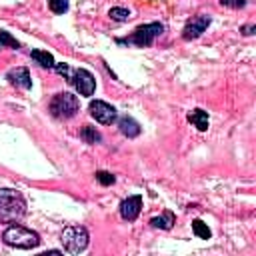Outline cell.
<instances>
[{
  "label": "cell",
  "mask_w": 256,
  "mask_h": 256,
  "mask_svg": "<svg viewBox=\"0 0 256 256\" xmlns=\"http://www.w3.org/2000/svg\"><path fill=\"white\" fill-rule=\"evenodd\" d=\"M26 214V200L18 190L0 188V222L12 224Z\"/></svg>",
  "instance_id": "cell-1"
},
{
  "label": "cell",
  "mask_w": 256,
  "mask_h": 256,
  "mask_svg": "<svg viewBox=\"0 0 256 256\" xmlns=\"http://www.w3.org/2000/svg\"><path fill=\"white\" fill-rule=\"evenodd\" d=\"M2 240L12 248H22V250H32L40 244V236L34 230H30L26 226H20V224L8 226L2 234Z\"/></svg>",
  "instance_id": "cell-2"
},
{
  "label": "cell",
  "mask_w": 256,
  "mask_h": 256,
  "mask_svg": "<svg viewBox=\"0 0 256 256\" xmlns=\"http://www.w3.org/2000/svg\"><path fill=\"white\" fill-rule=\"evenodd\" d=\"M60 242L66 252L80 254L88 246V230L84 226H66L60 234Z\"/></svg>",
  "instance_id": "cell-3"
},
{
  "label": "cell",
  "mask_w": 256,
  "mask_h": 256,
  "mask_svg": "<svg viewBox=\"0 0 256 256\" xmlns=\"http://www.w3.org/2000/svg\"><path fill=\"white\" fill-rule=\"evenodd\" d=\"M78 108H80V102H78V98H76L74 94H70V92H60V94H56V96L52 98V102H50V112H52V116L58 118V120H68V118L76 116Z\"/></svg>",
  "instance_id": "cell-4"
},
{
  "label": "cell",
  "mask_w": 256,
  "mask_h": 256,
  "mask_svg": "<svg viewBox=\"0 0 256 256\" xmlns=\"http://www.w3.org/2000/svg\"><path fill=\"white\" fill-rule=\"evenodd\" d=\"M162 32H164V26H162L160 22H150V24L138 26V28L134 30V34H132L126 42L136 44V46H140V48H146V46H150Z\"/></svg>",
  "instance_id": "cell-5"
},
{
  "label": "cell",
  "mask_w": 256,
  "mask_h": 256,
  "mask_svg": "<svg viewBox=\"0 0 256 256\" xmlns=\"http://www.w3.org/2000/svg\"><path fill=\"white\" fill-rule=\"evenodd\" d=\"M88 110H90V116H92L96 122L106 124V126L112 124V122H116V118H118L116 108L110 106V104L104 102V100H92L90 106H88Z\"/></svg>",
  "instance_id": "cell-6"
},
{
  "label": "cell",
  "mask_w": 256,
  "mask_h": 256,
  "mask_svg": "<svg viewBox=\"0 0 256 256\" xmlns=\"http://www.w3.org/2000/svg\"><path fill=\"white\" fill-rule=\"evenodd\" d=\"M210 22H212V18H210L208 14H198V16H194L192 20L186 22V26H184V30H182V38H184V40H196V38L202 36V32L210 26Z\"/></svg>",
  "instance_id": "cell-7"
},
{
  "label": "cell",
  "mask_w": 256,
  "mask_h": 256,
  "mask_svg": "<svg viewBox=\"0 0 256 256\" xmlns=\"http://www.w3.org/2000/svg\"><path fill=\"white\" fill-rule=\"evenodd\" d=\"M72 84L76 86V90H78L82 96H92L94 90H96V80H94V76H92L88 70H84V68H78V70L74 72Z\"/></svg>",
  "instance_id": "cell-8"
},
{
  "label": "cell",
  "mask_w": 256,
  "mask_h": 256,
  "mask_svg": "<svg viewBox=\"0 0 256 256\" xmlns=\"http://www.w3.org/2000/svg\"><path fill=\"white\" fill-rule=\"evenodd\" d=\"M140 208H142V196L140 194H134V196H128L120 202V216L128 222L136 220L138 214H140Z\"/></svg>",
  "instance_id": "cell-9"
},
{
  "label": "cell",
  "mask_w": 256,
  "mask_h": 256,
  "mask_svg": "<svg viewBox=\"0 0 256 256\" xmlns=\"http://www.w3.org/2000/svg\"><path fill=\"white\" fill-rule=\"evenodd\" d=\"M6 80L16 86V88H22V90H30L32 88V78H30V72L28 68L20 66V68H12L8 74H6Z\"/></svg>",
  "instance_id": "cell-10"
},
{
  "label": "cell",
  "mask_w": 256,
  "mask_h": 256,
  "mask_svg": "<svg viewBox=\"0 0 256 256\" xmlns=\"http://www.w3.org/2000/svg\"><path fill=\"white\" fill-rule=\"evenodd\" d=\"M118 128H120V132H122L124 136H128V138H136V136L140 134V124H138L134 118H130V116L120 118Z\"/></svg>",
  "instance_id": "cell-11"
},
{
  "label": "cell",
  "mask_w": 256,
  "mask_h": 256,
  "mask_svg": "<svg viewBox=\"0 0 256 256\" xmlns=\"http://www.w3.org/2000/svg\"><path fill=\"white\" fill-rule=\"evenodd\" d=\"M188 122H192L200 132H204V130H208V112L196 108V110L188 112Z\"/></svg>",
  "instance_id": "cell-12"
},
{
  "label": "cell",
  "mask_w": 256,
  "mask_h": 256,
  "mask_svg": "<svg viewBox=\"0 0 256 256\" xmlns=\"http://www.w3.org/2000/svg\"><path fill=\"white\" fill-rule=\"evenodd\" d=\"M174 222H176L174 214L166 210L164 214H160V216H154V218L150 220V226H154V228H160V230H170Z\"/></svg>",
  "instance_id": "cell-13"
},
{
  "label": "cell",
  "mask_w": 256,
  "mask_h": 256,
  "mask_svg": "<svg viewBox=\"0 0 256 256\" xmlns=\"http://www.w3.org/2000/svg\"><path fill=\"white\" fill-rule=\"evenodd\" d=\"M30 56H32V60H36V64H40V66H44V68H52V66H54V58H52V54L46 52V50H32Z\"/></svg>",
  "instance_id": "cell-14"
},
{
  "label": "cell",
  "mask_w": 256,
  "mask_h": 256,
  "mask_svg": "<svg viewBox=\"0 0 256 256\" xmlns=\"http://www.w3.org/2000/svg\"><path fill=\"white\" fill-rule=\"evenodd\" d=\"M80 138H82L86 144H98V142L102 140L100 132H98L94 126H84V128L80 130Z\"/></svg>",
  "instance_id": "cell-15"
},
{
  "label": "cell",
  "mask_w": 256,
  "mask_h": 256,
  "mask_svg": "<svg viewBox=\"0 0 256 256\" xmlns=\"http://www.w3.org/2000/svg\"><path fill=\"white\" fill-rule=\"evenodd\" d=\"M192 230H194V234H196L198 238H202V240H208V238L212 236V232H210L208 224H204V222H202L200 218L192 220Z\"/></svg>",
  "instance_id": "cell-16"
},
{
  "label": "cell",
  "mask_w": 256,
  "mask_h": 256,
  "mask_svg": "<svg viewBox=\"0 0 256 256\" xmlns=\"http://www.w3.org/2000/svg\"><path fill=\"white\" fill-rule=\"evenodd\" d=\"M108 16L112 18V20H116V22H126L128 18H130V10H126V8H110L108 10Z\"/></svg>",
  "instance_id": "cell-17"
},
{
  "label": "cell",
  "mask_w": 256,
  "mask_h": 256,
  "mask_svg": "<svg viewBox=\"0 0 256 256\" xmlns=\"http://www.w3.org/2000/svg\"><path fill=\"white\" fill-rule=\"evenodd\" d=\"M0 46H8V48H18L20 42L6 30H0Z\"/></svg>",
  "instance_id": "cell-18"
},
{
  "label": "cell",
  "mask_w": 256,
  "mask_h": 256,
  "mask_svg": "<svg viewBox=\"0 0 256 256\" xmlns=\"http://www.w3.org/2000/svg\"><path fill=\"white\" fill-rule=\"evenodd\" d=\"M48 6L54 14H64L68 10V0H48Z\"/></svg>",
  "instance_id": "cell-19"
},
{
  "label": "cell",
  "mask_w": 256,
  "mask_h": 256,
  "mask_svg": "<svg viewBox=\"0 0 256 256\" xmlns=\"http://www.w3.org/2000/svg\"><path fill=\"white\" fill-rule=\"evenodd\" d=\"M96 180L102 184V186H110V184H114V174H110V172H96Z\"/></svg>",
  "instance_id": "cell-20"
},
{
  "label": "cell",
  "mask_w": 256,
  "mask_h": 256,
  "mask_svg": "<svg viewBox=\"0 0 256 256\" xmlns=\"http://www.w3.org/2000/svg\"><path fill=\"white\" fill-rule=\"evenodd\" d=\"M54 66H56V72H58V74H62L68 82H72V76H74V74H70V66H68V64L62 62V64H54Z\"/></svg>",
  "instance_id": "cell-21"
},
{
  "label": "cell",
  "mask_w": 256,
  "mask_h": 256,
  "mask_svg": "<svg viewBox=\"0 0 256 256\" xmlns=\"http://www.w3.org/2000/svg\"><path fill=\"white\" fill-rule=\"evenodd\" d=\"M222 6H228V8H244L246 6V0H220Z\"/></svg>",
  "instance_id": "cell-22"
},
{
  "label": "cell",
  "mask_w": 256,
  "mask_h": 256,
  "mask_svg": "<svg viewBox=\"0 0 256 256\" xmlns=\"http://www.w3.org/2000/svg\"><path fill=\"white\" fill-rule=\"evenodd\" d=\"M254 30H256V26H254V24H250V26H242V28H240V32H242L244 36H250V34H254Z\"/></svg>",
  "instance_id": "cell-23"
},
{
  "label": "cell",
  "mask_w": 256,
  "mask_h": 256,
  "mask_svg": "<svg viewBox=\"0 0 256 256\" xmlns=\"http://www.w3.org/2000/svg\"><path fill=\"white\" fill-rule=\"evenodd\" d=\"M48 254H60V250H48V252H44V256H48Z\"/></svg>",
  "instance_id": "cell-24"
}]
</instances>
